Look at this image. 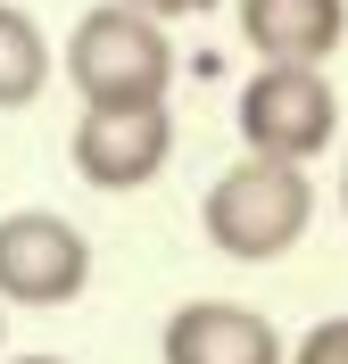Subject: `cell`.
I'll use <instances>...</instances> for the list:
<instances>
[{
  "label": "cell",
  "instance_id": "1",
  "mask_svg": "<svg viewBox=\"0 0 348 364\" xmlns=\"http://www.w3.org/2000/svg\"><path fill=\"white\" fill-rule=\"evenodd\" d=\"M199 224H208V240L224 257H241V265H274L282 249H299L307 224H315V182H307V166L290 158H232L224 174H216V191L199 199Z\"/></svg>",
  "mask_w": 348,
  "mask_h": 364
},
{
  "label": "cell",
  "instance_id": "2",
  "mask_svg": "<svg viewBox=\"0 0 348 364\" xmlns=\"http://www.w3.org/2000/svg\"><path fill=\"white\" fill-rule=\"evenodd\" d=\"M67 83L83 91V108L100 100H166L174 91V42L166 25L133 0H100L67 33Z\"/></svg>",
  "mask_w": 348,
  "mask_h": 364
},
{
  "label": "cell",
  "instance_id": "3",
  "mask_svg": "<svg viewBox=\"0 0 348 364\" xmlns=\"http://www.w3.org/2000/svg\"><path fill=\"white\" fill-rule=\"evenodd\" d=\"M232 124H241V149L257 158H324L332 133H340V91L324 83V67H299V58H257V75L232 100Z\"/></svg>",
  "mask_w": 348,
  "mask_h": 364
},
{
  "label": "cell",
  "instance_id": "4",
  "mask_svg": "<svg viewBox=\"0 0 348 364\" xmlns=\"http://www.w3.org/2000/svg\"><path fill=\"white\" fill-rule=\"evenodd\" d=\"M67 149L92 191H141L174 158V108L166 100H100V108H83Z\"/></svg>",
  "mask_w": 348,
  "mask_h": 364
},
{
  "label": "cell",
  "instance_id": "5",
  "mask_svg": "<svg viewBox=\"0 0 348 364\" xmlns=\"http://www.w3.org/2000/svg\"><path fill=\"white\" fill-rule=\"evenodd\" d=\"M92 282V240L50 215V207H17L0 215V298L9 306H75Z\"/></svg>",
  "mask_w": 348,
  "mask_h": 364
},
{
  "label": "cell",
  "instance_id": "6",
  "mask_svg": "<svg viewBox=\"0 0 348 364\" xmlns=\"http://www.w3.org/2000/svg\"><path fill=\"white\" fill-rule=\"evenodd\" d=\"M166 364H290L282 331L257 306H232V298H191L166 315V340H158Z\"/></svg>",
  "mask_w": 348,
  "mask_h": 364
},
{
  "label": "cell",
  "instance_id": "7",
  "mask_svg": "<svg viewBox=\"0 0 348 364\" xmlns=\"http://www.w3.org/2000/svg\"><path fill=\"white\" fill-rule=\"evenodd\" d=\"M241 42L257 58H299L324 67L348 42V0H241Z\"/></svg>",
  "mask_w": 348,
  "mask_h": 364
},
{
  "label": "cell",
  "instance_id": "8",
  "mask_svg": "<svg viewBox=\"0 0 348 364\" xmlns=\"http://www.w3.org/2000/svg\"><path fill=\"white\" fill-rule=\"evenodd\" d=\"M50 83V42L17 0H0V108H33Z\"/></svg>",
  "mask_w": 348,
  "mask_h": 364
},
{
  "label": "cell",
  "instance_id": "9",
  "mask_svg": "<svg viewBox=\"0 0 348 364\" xmlns=\"http://www.w3.org/2000/svg\"><path fill=\"white\" fill-rule=\"evenodd\" d=\"M290 364H348V315H332V323H315L299 348H290Z\"/></svg>",
  "mask_w": 348,
  "mask_h": 364
},
{
  "label": "cell",
  "instance_id": "10",
  "mask_svg": "<svg viewBox=\"0 0 348 364\" xmlns=\"http://www.w3.org/2000/svg\"><path fill=\"white\" fill-rule=\"evenodd\" d=\"M133 9H149L158 25H183V17H208L216 0H133Z\"/></svg>",
  "mask_w": 348,
  "mask_h": 364
},
{
  "label": "cell",
  "instance_id": "11",
  "mask_svg": "<svg viewBox=\"0 0 348 364\" xmlns=\"http://www.w3.org/2000/svg\"><path fill=\"white\" fill-rule=\"evenodd\" d=\"M9 364H67V356H9Z\"/></svg>",
  "mask_w": 348,
  "mask_h": 364
},
{
  "label": "cell",
  "instance_id": "12",
  "mask_svg": "<svg viewBox=\"0 0 348 364\" xmlns=\"http://www.w3.org/2000/svg\"><path fill=\"white\" fill-rule=\"evenodd\" d=\"M0 340H9V298H0Z\"/></svg>",
  "mask_w": 348,
  "mask_h": 364
},
{
  "label": "cell",
  "instance_id": "13",
  "mask_svg": "<svg viewBox=\"0 0 348 364\" xmlns=\"http://www.w3.org/2000/svg\"><path fill=\"white\" fill-rule=\"evenodd\" d=\"M340 207H348V174H340Z\"/></svg>",
  "mask_w": 348,
  "mask_h": 364
}]
</instances>
